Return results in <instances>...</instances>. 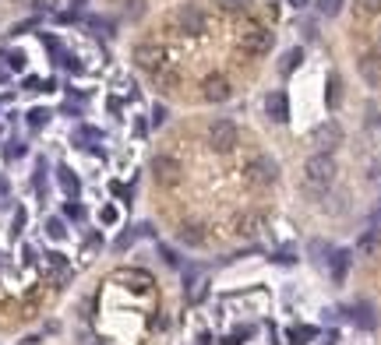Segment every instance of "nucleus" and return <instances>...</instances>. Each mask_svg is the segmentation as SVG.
<instances>
[{"mask_svg":"<svg viewBox=\"0 0 381 345\" xmlns=\"http://www.w3.org/2000/svg\"><path fill=\"white\" fill-rule=\"evenodd\" d=\"M336 159L332 155H325V152H318V155H311L307 163H304V172H300V187H304V194L311 197V201H318V197H325L328 190H332V183H336Z\"/></svg>","mask_w":381,"mask_h":345,"instance_id":"1","label":"nucleus"},{"mask_svg":"<svg viewBox=\"0 0 381 345\" xmlns=\"http://www.w3.org/2000/svg\"><path fill=\"white\" fill-rule=\"evenodd\" d=\"M208 145H212V152L230 155V152L240 145V131H237V124H233V120H212V127H208Z\"/></svg>","mask_w":381,"mask_h":345,"instance_id":"2","label":"nucleus"},{"mask_svg":"<svg viewBox=\"0 0 381 345\" xmlns=\"http://www.w3.org/2000/svg\"><path fill=\"white\" fill-rule=\"evenodd\" d=\"M244 176H247V183H254V187H272V183L279 180V163H276L272 155H254V159L244 166Z\"/></svg>","mask_w":381,"mask_h":345,"instance_id":"3","label":"nucleus"},{"mask_svg":"<svg viewBox=\"0 0 381 345\" xmlns=\"http://www.w3.org/2000/svg\"><path fill=\"white\" fill-rule=\"evenodd\" d=\"M272 43H276V35H272L269 28H247V32L240 35V50H244L247 57H254V60L269 57V53H272Z\"/></svg>","mask_w":381,"mask_h":345,"instance_id":"4","label":"nucleus"},{"mask_svg":"<svg viewBox=\"0 0 381 345\" xmlns=\"http://www.w3.org/2000/svg\"><path fill=\"white\" fill-rule=\"evenodd\" d=\"M177 28H181L184 35H205L208 18H205V11H201L198 4H181V7H177Z\"/></svg>","mask_w":381,"mask_h":345,"instance_id":"5","label":"nucleus"},{"mask_svg":"<svg viewBox=\"0 0 381 345\" xmlns=\"http://www.w3.org/2000/svg\"><path fill=\"white\" fill-rule=\"evenodd\" d=\"M181 176H184V166H181L173 155H156V159H152V180H156L159 187H177Z\"/></svg>","mask_w":381,"mask_h":345,"instance_id":"6","label":"nucleus"},{"mask_svg":"<svg viewBox=\"0 0 381 345\" xmlns=\"http://www.w3.org/2000/svg\"><path fill=\"white\" fill-rule=\"evenodd\" d=\"M134 64H138L141 71L156 75V71H159V67H166L170 60H166L163 46H156V43H141V46H134Z\"/></svg>","mask_w":381,"mask_h":345,"instance_id":"7","label":"nucleus"},{"mask_svg":"<svg viewBox=\"0 0 381 345\" xmlns=\"http://www.w3.org/2000/svg\"><path fill=\"white\" fill-rule=\"evenodd\" d=\"M201 99L205 102H230L233 99V85H230V78H222V75H208L205 82H201Z\"/></svg>","mask_w":381,"mask_h":345,"instance_id":"8","label":"nucleus"},{"mask_svg":"<svg viewBox=\"0 0 381 345\" xmlns=\"http://www.w3.org/2000/svg\"><path fill=\"white\" fill-rule=\"evenodd\" d=\"M314 145H318L325 155H332V152L343 145V127H339L336 120H325V124L314 131Z\"/></svg>","mask_w":381,"mask_h":345,"instance_id":"9","label":"nucleus"},{"mask_svg":"<svg viewBox=\"0 0 381 345\" xmlns=\"http://www.w3.org/2000/svg\"><path fill=\"white\" fill-rule=\"evenodd\" d=\"M265 113H269V120H276V124H286V120H289V99H286V92H269V95H265Z\"/></svg>","mask_w":381,"mask_h":345,"instance_id":"10","label":"nucleus"},{"mask_svg":"<svg viewBox=\"0 0 381 345\" xmlns=\"http://www.w3.org/2000/svg\"><path fill=\"white\" fill-rule=\"evenodd\" d=\"M357 71H360V78L367 82V85H381V53H364L360 57V64H357Z\"/></svg>","mask_w":381,"mask_h":345,"instance_id":"11","label":"nucleus"},{"mask_svg":"<svg viewBox=\"0 0 381 345\" xmlns=\"http://www.w3.org/2000/svg\"><path fill=\"white\" fill-rule=\"evenodd\" d=\"M149 78L156 82V88H163V92H177V88H181V75H177L170 64H166V67H159V71H156V75H149Z\"/></svg>","mask_w":381,"mask_h":345,"instance_id":"12","label":"nucleus"},{"mask_svg":"<svg viewBox=\"0 0 381 345\" xmlns=\"http://www.w3.org/2000/svg\"><path fill=\"white\" fill-rule=\"evenodd\" d=\"M57 180H60V190H64L68 197H78V187H82V183H78V176L68 170V166H60V170H57Z\"/></svg>","mask_w":381,"mask_h":345,"instance_id":"13","label":"nucleus"},{"mask_svg":"<svg viewBox=\"0 0 381 345\" xmlns=\"http://www.w3.org/2000/svg\"><path fill=\"white\" fill-rule=\"evenodd\" d=\"M205 292H208V278H205V275H194V278L188 282V300L190 303H201Z\"/></svg>","mask_w":381,"mask_h":345,"instance_id":"14","label":"nucleus"},{"mask_svg":"<svg viewBox=\"0 0 381 345\" xmlns=\"http://www.w3.org/2000/svg\"><path fill=\"white\" fill-rule=\"evenodd\" d=\"M117 278H120V282H134L138 292H145V289L152 285V275H145V271H120Z\"/></svg>","mask_w":381,"mask_h":345,"instance_id":"15","label":"nucleus"},{"mask_svg":"<svg viewBox=\"0 0 381 345\" xmlns=\"http://www.w3.org/2000/svg\"><path fill=\"white\" fill-rule=\"evenodd\" d=\"M346 271H350V254H346V251L332 254V278H336V282H346Z\"/></svg>","mask_w":381,"mask_h":345,"instance_id":"16","label":"nucleus"},{"mask_svg":"<svg viewBox=\"0 0 381 345\" xmlns=\"http://www.w3.org/2000/svg\"><path fill=\"white\" fill-rule=\"evenodd\" d=\"M177 236H181V243H188V247H201V243H205V233H201V226H184Z\"/></svg>","mask_w":381,"mask_h":345,"instance_id":"17","label":"nucleus"},{"mask_svg":"<svg viewBox=\"0 0 381 345\" xmlns=\"http://www.w3.org/2000/svg\"><path fill=\"white\" fill-rule=\"evenodd\" d=\"M350 317L360 324V328H375V317H371V307L360 303V307H350Z\"/></svg>","mask_w":381,"mask_h":345,"instance_id":"18","label":"nucleus"},{"mask_svg":"<svg viewBox=\"0 0 381 345\" xmlns=\"http://www.w3.org/2000/svg\"><path fill=\"white\" fill-rule=\"evenodd\" d=\"M378 240H381V229H367V233L357 240V251H360V254H371V251L378 247Z\"/></svg>","mask_w":381,"mask_h":345,"instance_id":"19","label":"nucleus"},{"mask_svg":"<svg viewBox=\"0 0 381 345\" xmlns=\"http://www.w3.org/2000/svg\"><path fill=\"white\" fill-rule=\"evenodd\" d=\"M339 99H343V82H339V75H332L328 78V106H339Z\"/></svg>","mask_w":381,"mask_h":345,"instance_id":"20","label":"nucleus"},{"mask_svg":"<svg viewBox=\"0 0 381 345\" xmlns=\"http://www.w3.org/2000/svg\"><path fill=\"white\" fill-rule=\"evenodd\" d=\"M46 233H50V240H64V236H68L64 219H50V222H46Z\"/></svg>","mask_w":381,"mask_h":345,"instance_id":"21","label":"nucleus"},{"mask_svg":"<svg viewBox=\"0 0 381 345\" xmlns=\"http://www.w3.org/2000/svg\"><path fill=\"white\" fill-rule=\"evenodd\" d=\"M300 60H304V53H300V50H289V53L283 57V64H279V71H283V75H289V71H293Z\"/></svg>","mask_w":381,"mask_h":345,"instance_id":"22","label":"nucleus"},{"mask_svg":"<svg viewBox=\"0 0 381 345\" xmlns=\"http://www.w3.org/2000/svg\"><path fill=\"white\" fill-rule=\"evenodd\" d=\"M318 11H321L325 18H336V14L343 11V0H318Z\"/></svg>","mask_w":381,"mask_h":345,"instance_id":"23","label":"nucleus"},{"mask_svg":"<svg viewBox=\"0 0 381 345\" xmlns=\"http://www.w3.org/2000/svg\"><path fill=\"white\" fill-rule=\"evenodd\" d=\"M99 138H102V134H99L95 127H78V131H75V141H78V145H85V141H99Z\"/></svg>","mask_w":381,"mask_h":345,"instance_id":"24","label":"nucleus"},{"mask_svg":"<svg viewBox=\"0 0 381 345\" xmlns=\"http://www.w3.org/2000/svg\"><path fill=\"white\" fill-rule=\"evenodd\" d=\"M46 120H50V113H46V109H32V113H28V127H32V131L46 127Z\"/></svg>","mask_w":381,"mask_h":345,"instance_id":"25","label":"nucleus"},{"mask_svg":"<svg viewBox=\"0 0 381 345\" xmlns=\"http://www.w3.org/2000/svg\"><path fill=\"white\" fill-rule=\"evenodd\" d=\"M219 7H222V11H230V14H240V11H247V7H251V0H219Z\"/></svg>","mask_w":381,"mask_h":345,"instance_id":"26","label":"nucleus"},{"mask_svg":"<svg viewBox=\"0 0 381 345\" xmlns=\"http://www.w3.org/2000/svg\"><path fill=\"white\" fill-rule=\"evenodd\" d=\"M25 155V145L21 141H11L7 148H4V159H21Z\"/></svg>","mask_w":381,"mask_h":345,"instance_id":"27","label":"nucleus"},{"mask_svg":"<svg viewBox=\"0 0 381 345\" xmlns=\"http://www.w3.org/2000/svg\"><path fill=\"white\" fill-rule=\"evenodd\" d=\"M311 335H314L311 328H293V332H289V339H293V345H307L304 339H311Z\"/></svg>","mask_w":381,"mask_h":345,"instance_id":"28","label":"nucleus"},{"mask_svg":"<svg viewBox=\"0 0 381 345\" xmlns=\"http://www.w3.org/2000/svg\"><path fill=\"white\" fill-rule=\"evenodd\" d=\"M357 7L364 14H381V0H357Z\"/></svg>","mask_w":381,"mask_h":345,"instance_id":"29","label":"nucleus"},{"mask_svg":"<svg viewBox=\"0 0 381 345\" xmlns=\"http://www.w3.org/2000/svg\"><path fill=\"white\" fill-rule=\"evenodd\" d=\"M145 4H149V0H127V14H131V18H141V14H145Z\"/></svg>","mask_w":381,"mask_h":345,"instance_id":"30","label":"nucleus"},{"mask_svg":"<svg viewBox=\"0 0 381 345\" xmlns=\"http://www.w3.org/2000/svg\"><path fill=\"white\" fill-rule=\"evenodd\" d=\"M4 60H7L14 71H21V67H25V57H21V53H4Z\"/></svg>","mask_w":381,"mask_h":345,"instance_id":"31","label":"nucleus"},{"mask_svg":"<svg viewBox=\"0 0 381 345\" xmlns=\"http://www.w3.org/2000/svg\"><path fill=\"white\" fill-rule=\"evenodd\" d=\"M166 116H170V113H166V106H156V109H152V124H156V127H163V124H166Z\"/></svg>","mask_w":381,"mask_h":345,"instance_id":"32","label":"nucleus"},{"mask_svg":"<svg viewBox=\"0 0 381 345\" xmlns=\"http://www.w3.org/2000/svg\"><path fill=\"white\" fill-rule=\"evenodd\" d=\"M85 212H82V204H68V219H82Z\"/></svg>","mask_w":381,"mask_h":345,"instance_id":"33","label":"nucleus"},{"mask_svg":"<svg viewBox=\"0 0 381 345\" xmlns=\"http://www.w3.org/2000/svg\"><path fill=\"white\" fill-rule=\"evenodd\" d=\"M102 222L113 226V222H117V208H102Z\"/></svg>","mask_w":381,"mask_h":345,"instance_id":"34","label":"nucleus"},{"mask_svg":"<svg viewBox=\"0 0 381 345\" xmlns=\"http://www.w3.org/2000/svg\"><path fill=\"white\" fill-rule=\"evenodd\" d=\"M163 258H166V264H177V254H173L170 247H163Z\"/></svg>","mask_w":381,"mask_h":345,"instance_id":"35","label":"nucleus"},{"mask_svg":"<svg viewBox=\"0 0 381 345\" xmlns=\"http://www.w3.org/2000/svg\"><path fill=\"white\" fill-rule=\"evenodd\" d=\"M289 4H293V7H307V0H289Z\"/></svg>","mask_w":381,"mask_h":345,"instance_id":"36","label":"nucleus"}]
</instances>
